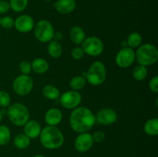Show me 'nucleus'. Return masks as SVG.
Here are the masks:
<instances>
[{
	"label": "nucleus",
	"mask_w": 158,
	"mask_h": 157,
	"mask_svg": "<svg viewBox=\"0 0 158 157\" xmlns=\"http://www.w3.org/2000/svg\"><path fill=\"white\" fill-rule=\"evenodd\" d=\"M96 115L86 107H77L73 109L69 116L71 129L76 132L82 133L90 130L96 123Z\"/></svg>",
	"instance_id": "f257e3e1"
},
{
	"label": "nucleus",
	"mask_w": 158,
	"mask_h": 157,
	"mask_svg": "<svg viewBox=\"0 0 158 157\" xmlns=\"http://www.w3.org/2000/svg\"><path fill=\"white\" fill-rule=\"evenodd\" d=\"M42 146L47 149H57L64 143V135L56 126H47L40 135Z\"/></svg>",
	"instance_id": "f03ea898"
},
{
	"label": "nucleus",
	"mask_w": 158,
	"mask_h": 157,
	"mask_svg": "<svg viewBox=\"0 0 158 157\" xmlns=\"http://www.w3.org/2000/svg\"><path fill=\"white\" fill-rule=\"evenodd\" d=\"M135 59L139 65L143 66L155 64L158 60L157 48L150 43L140 46L135 52Z\"/></svg>",
	"instance_id": "7ed1b4c3"
},
{
	"label": "nucleus",
	"mask_w": 158,
	"mask_h": 157,
	"mask_svg": "<svg viewBox=\"0 0 158 157\" xmlns=\"http://www.w3.org/2000/svg\"><path fill=\"white\" fill-rule=\"evenodd\" d=\"M7 115L12 124L23 126L29 120V111L25 105L15 103L10 105L7 111Z\"/></svg>",
	"instance_id": "20e7f679"
},
{
	"label": "nucleus",
	"mask_w": 158,
	"mask_h": 157,
	"mask_svg": "<svg viewBox=\"0 0 158 157\" xmlns=\"http://www.w3.org/2000/svg\"><path fill=\"white\" fill-rule=\"evenodd\" d=\"M86 82L92 86H100L106 78V69L102 62L96 61L85 73Z\"/></svg>",
	"instance_id": "39448f33"
},
{
	"label": "nucleus",
	"mask_w": 158,
	"mask_h": 157,
	"mask_svg": "<svg viewBox=\"0 0 158 157\" xmlns=\"http://www.w3.org/2000/svg\"><path fill=\"white\" fill-rule=\"evenodd\" d=\"M34 35L37 40L43 43H47L54 38V29L52 23L46 19L39 21L34 26Z\"/></svg>",
	"instance_id": "423d86ee"
},
{
	"label": "nucleus",
	"mask_w": 158,
	"mask_h": 157,
	"mask_svg": "<svg viewBox=\"0 0 158 157\" xmlns=\"http://www.w3.org/2000/svg\"><path fill=\"white\" fill-rule=\"evenodd\" d=\"M33 88V80L29 75H19L14 79L12 83L13 91L19 95H27Z\"/></svg>",
	"instance_id": "0eeeda50"
},
{
	"label": "nucleus",
	"mask_w": 158,
	"mask_h": 157,
	"mask_svg": "<svg viewBox=\"0 0 158 157\" xmlns=\"http://www.w3.org/2000/svg\"><path fill=\"white\" fill-rule=\"evenodd\" d=\"M82 49L85 54L91 56H98L103 52L104 45L100 38L96 36H90L85 38L82 42Z\"/></svg>",
	"instance_id": "6e6552de"
},
{
	"label": "nucleus",
	"mask_w": 158,
	"mask_h": 157,
	"mask_svg": "<svg viewBox=\"0 0 158 157\" xmlns=\"http://www.w3.org/2000/svg\"><path fill=\"white\" fill-rule=\"evenodd\" d=\"M115 61L117 66L122 69L130 67L135 61V52L127 46L123 47L117 52Z\"/></svg>",
	"instance_id": "1a4fd4ad"
},
{
	"label": "nucleus",
	"mask_w": 158,
	"mask_h": 157,
	"mask_svg": "<svg viewBox=\"0 0 158 157\" xmlns=\"http://www.w3.org/2000/svg\"><path fill=\"white\" fill-rule=\"evenodd\" d=\"M81 101V94L75 90L67 91L60 96V104L67 109H73L78 107Z\"/></svg>",
	"instance_id": "9d476101"
},
{
	"label": "nucleus",
	"mask_w": 158,
	"mask_h": 157,
	"mask_svg": "<svg viewBox=\"0 0 158 157\" xmlns=\"http://www.w3.org/2000/svg\"><path fill=\"white\" fill-rule=\"evenodd\" d=\"M94 139L91 134L88 132L80 133L74 142L75 149L79 152H85L89 151L94 146Z\"/></svg>",
	"instance_id": "9b49d317"
},
{
	"label": "nucleus",
	"mask_w": 158,
	"mask_h": 157,
	"mask_svg": "<svg viewBox=\"0 0 158 157\" xmlns=\"http://www.w3.org/2000/svg\"><path fill=\"white\" fill-rule=\"evenodd\" d=\"M14 26L17 31L22 33H27L34 29L35 23L34 20L30 15H21L17 17L14 21Z\"/></svg>",
	"instance_id": "f8f14e48"
},
{
	"label": "nucleus",
	"mask_w": 158,
	"mask_h": 157,
	"mask_svg": "<svg viewBox=\"0 0 158 157\" xmlns=\"http://www.w3.org/2000/svg\"><path fill=\"white\" fill-rule=\"evenodd\" d=\"M96 120L100 124L110 126L117 122V113L114 109H110V108H103L97 112Z\"/></svg>",
	"instance_id": "ddd939ff"
},
{
	"label": "nucleus",
	"mask_w": 158,
	"mask_h": 157,
	"mask_svg": "<svg viewBox=\"0 0 158 157\" xmlns=\"http://www.w3.org/2000/svg\"><path fill=\"white\" fill-rule=\"evenodd\" d=\"M53 7L60 14L66 15L73 12L77 7L75 0H57L53 3Z\"/></svg>",
	"instance_id": "4468645a"
},
{
	"label": "nucleus",
	"mask_w": 158,
	"mask_h": 157,
	"mask_svg": "<svg viewBox=\"0 0 158 157\" xmlns=\"http://www.w3.org/2000/svg\"><path fill=\"white\" fill-rule=\"evenodd\" d=\"M63 119L62 112L57 108H51L45 115V122L48 124V126H56L60 124Z\"/></svg>",
	"instance_id": "2eb2a0df"
},
{
	"label": "nucleus",
	"mask_w": 158,
	"mask_h": 157,
	"mask_svg": "<svg viewBox=\"0 0 158 157\" xmlns=\"http://www.w3.org/2000/svg\"><path fill=\"white\" fill-rule=\"evenodd\" d=\"M41 131V126L35 120H29L24 125V134L29 139H35L40 136Z\"/></svg>",
	"instance_id": "dca6fc26"
},
{
	"label": "nucleus",
	"mask_w": 158,
	"mask_h": 157,
	"mask_svg": "<svg viewBox=\"0 0 158 157\" xmlns=\"http://www.w3.org/2000/svg\"><path fill=\"white\" fill-rule=\"evenodd\" d=\"M69 38L74 44H81L86 38L84 30L80 26H74L69 31Z\"/></svg>",
	"instance_id": "f3484780"
},
{
	"label": "nucleus",
	"mask_w": 158,
	"mask_h": 157,
	"mask_svg": "<svg viewBox=\"0 0 158 157\" xmlns=\"http://www.w3.org/2000/svg\"><path fill=\"white\" fill-rule=\"evenodd\" d=\"M32 70L37 74H44L49 69V63L43 58H36L31 63Z\"/></svg>",
	"instance_id": "a211bd4d"
},
{
	"label": "nucleus",
	"mask_w": 158,
	"mask_h": 157,
	"mask_svg": "<svg viewBox=\"0 0 158 157\" xmlns=\"http://www.w3.org/2000/svg\"><path fill=\"white\" fill-rule=\"evenodd\" d=\"M143 131L150 136H156L158 134V119L152 118L148 119L143 126Z\"/></svg>",
	"instance_id": "6ab92c4d"
},
{
	"label": "nucleus",
	"mask_w": 158,
	"mask_h": 157,
	"mask_svg": "<svg viewBox=\"0 0 158 157\" xmlns=\"http://www.w3.org/2000/svg\"><path fill=\"white\" fill-rule=\"evenodd\" d=\"M48 53L52 58H57L63 54V48L61 44L56 40H52L49 42L47 47Z\"/></svg>",
	"instance_id": "aec40b11"
},
{
	"label": "nucleus",
	"mask_w": 158,
	"mask_h": 157,
	"mask_svg": "<svg viewBox=\"0 0 158 157\" xmlns=\"http://www.w3.org/2000/svg\"><path fill=\"white\" fill-rule=\"evenodd\" d=\"M43 94L46 98L50 100H56L60 96V92L58 88L50 84L46 85L43 87Z\"/></svg>",
	"instance_id": "412c9836"
},
{
	"label": "nucleus",
	"mask_w": 158,
	"mask_h": 157,
	"mask_svg": "<svg viewBox=\"0 0 158 157\" xmlns=\"http://www.w3.org/2000/svg\"><path fill=\"white\" fill-rule=\"evenodd\" d=\"M14 146L19 149H25L30 145V139L26 134L19 133L14 138Z\"/></svg>",
	"instance_id": "4be33fe9"
},
{
	"label": "nucleus",
	"mask_w": 158,
	"mask_h": 157,
	"mask_svg": "<svg viewBox=\"0 0 158 157\" xmlns=\"http://www.w3.org/2000/svg\"><path fill=\"white\" fill-rule=\"evenodd\" d=\"M127 45L128 47L131 49L138 48L142 42V36L138 32H131L127 37Z\"/></svg>",
	"instance_id": "5701e85b"
},
{
	"label": "nucleus",
	"mask_w": 158,
	"mask_h": 157,
	"mask_svg": "<svg viewBox=\"0 0 158 157\" xmlns=\"http://www.w3.org/2000/svg\"><path fill=\"white\" fill-rule=\"evenodd\" d=\"M86 83V79L83 75H77L74 76L69 82V86L73 90L78 91L85 87Z\"/></svg>",
	"instance_id": "b1692460"
},
{
	"label": "nucleus",
	"mask_w": 158,
	"mask_h": 157,
	"mask_svg": "<svg viewBox=\"0 0 158 157\" xmlns=\"http://www.w3.org/2000/svg\"><path fill=\"white\" fill-rule=\"evenodd\" d=\"M10 9L15 12L24 11L29 4V0H9Z\"/></svg>",
	"instance_id": "393cba45"
},
{
	"label": "nucleus",
	"mask_w": 158,
	"mask_h": 157,
	"mask_svg": "<svg viewBox=\"0 0 158 157\" xmlns=\"http://www.w3.org/2000/svg\"><path fill=\"white\" fill-rule=\"evenodd\" d=\"M148 76V69L146 66L138 65L133 70V77L137 81H143Z\"/></svg>",
	"instance_id": "a878e982"
},
{
	"label": "nucleus",
	"mask_w": 158,
	"mask_h": 157,
	"mask_svg": "<svg viewBox=\"0 0 158 157\" xmlns=\"http://www.w3.org/2000/svg\"><path fill=\"white\" fill-rule=\"evenodd\" d=\"M11 139L10 129L8 126H0V146H6L9 143Z\"/></svg>",
	"instance_id": "bb28decb"
},
{
	"label": "nucleus",
	"mask_w": 158,
	"mask_h": 157,
	"mask_svg": "<svg viewBox=\"0 0 158 157\" xmlns=\"http://www.w3.org/2000/svg\"><path fill=\"white\" fill-rule=\"evenodd\" d=\"M10 95L6 91L0 90V107H8L10 106Z\"/></svg>",
	"instance_id": "cd10ccee"
},
{
	"label": "nucleus",
	"mask_w": 158,
	"mask_h": 157,
	"mask_svg": "<svg viewBox=\"0 0 158 157\" xmlns=\"http://www.w3.org/2000/svg\"><path fill=\"white\" fill-rule=\"evenodd\" d=\"M15 20L10 16H4L0 18V26L5 29H10L14 26Z\"/></svg>",
	"instance_id": "c85d7f7f"
},
{
	"label": "nucleus",
	"mask_w": 158,
	"mask_h": 157,
	"mask_svg": "<svg viewBox=\"0 0 158 157\" xmlns=\"http://www.w3.org/2000/svg\"><path fill=\"white\" fill-rule=\"evenodd\" d=\"M19 68L20 72L23 75H29L30 72H32V66H31V63L29 61H27V60L22 61L19 63Z\"/></svg>",
	"instance_id": "c756f323"
},
{
	"label": "nucleus",
	"mask_w": 158,
	"mask_h": 157,
	"mask_svg": "<svg viewBox=\"0 0 158 157\" xmlns=\"http://www.w3.org/2000/svg\"><path fill=\"white\" fill-rule=\"evenodd\" d=\"M71 55L76 60H80L84 57L85 52L82 47H75L71 52Z\"/></svg>",
	"instance_id": "7c9ffc66"
},
{
	"label": "nucleus",
	"mask_w": 158,
	"mask_h": 157,
	"mask_svg": "<svg viewBox=\"0 0 158 157\" xmlns=\"http://www.w3.org/2000/svg\"><path fill=\"white\" fill-rule=\"evenodd\" d=\"M149 89L151 92L157 93L158 92V76L155 75L149 82Z\"/></svg>",
	"instance_id": "2f4dec72"
},
{
	"label": "nucleus",
	"mask_w": 158,
	"mask_h": 157,
	"mask_svg": "<svg viewBox=\"0 0 158 157\" xmlns=\"http://www.w3.org/2000/svg\"><path fill=\"white\" fill-rule=\"evenodd\" d=\"M93 139H94V143H100L104 141L105 139V134L103 132L101 131H97L94 133V135H92Z\"/></svg>",
	"instance_id": "473e14b6"
},
{
	"label": "nucleus",
	"mask_w": 158,
	"mask_h": 157,
	"mask_svg": "<svg viewBox=\"0 0 158 157\" xmlns=\"http://www.w3.org/2000/svg\"><path fill=\"white\" fill-rule=\"evenodd\" d=\"M10 9L9 2L6 0H0V14H4L9 12Z\"/></svg>",
	"instance_id": "72a5a7b5"
},
{
	"label": "nucleus",
	"mask_w": 158,
	"mask_h": 157,
	"mask_svg": "<svg viewBox=\"0 0 158 157\" xmlns=\"http://www.w3.org/2000/svg\"><path fill=\"white\" fill-rule=\"evenodd\" d=\"M2 119V112L0 111V123H1Z\"/></svg>",
	"instance_id": "f704fd0d"
},
{
	"label": "nucleus",
	"mask_w": 158,
	"mask_h": 157,
	"mask_svg": "<svg viewBox=\"0 0 158 157\" xmlns=\"http://www.w3.org/2000/svg\"><path fill=\"white\" fill-rule=\"evenodd\" d=\"M33 157H46V156H45V155H35V156H33Z\"/></svg>",
	"instance_id": "c9c22d12"
},
{
	"label": "nucleus",
	"mask_w": 158,
	"mask_h": 157,
	"mask_svg": "<svg viewBox=\"0 0 158 157\" xmlns=\"http://www.w3.org/2000/svg\"><path fill=\"white\" fill-rule=\"evenodd\" d=\"M44 1H50V0H44Z\"/></svg>",
	"instance_id": "e433bc0d"
},
{
	"label": "nucleus",
	"mask_w": 158,
	"mask_h": 157,
	"mask_svg": "<svg viewBox=\"0 0 158 157\" xmlns=\"http://www.w3.org/2000/svg\"></svg>",
	"instance_id": "4c0bfd02"
}]
</instances>
